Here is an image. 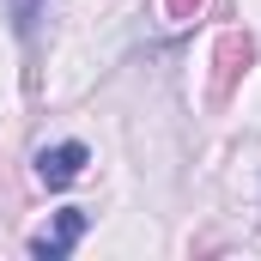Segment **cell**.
Returning <instances> with one entry per match:
<instances>
[{
  "mask_svg": "<svg viewBox=\"0 0 261 261\" xmlns=\"http://www.w3.org/2000/svg\"><path fill=\"white\" fill-rule=\"evenodd\" d=\"M85 164H91V152H85L79 140H61V146H43V152H37V176H43L49 189L79 182V176H85Z\"/></svg>",
  "mask_w": 261,
  "mask_h": 261,
  "instance_id": "obj_1",
  "label": "cell"
},
{
  "mask_svg": "<svg viewBox=\"0 0 261 261\" xmlns=\"http://www.w3.org/2000/svg\"><path fill=\"white\" fill-rule=\"evenodd\" d=\"M85 225H91V219H85L79 206H67V213H55V225L31 237V255H43V261H67V255H73V243L85 237Z\"/></svg>",
  "mask_w": 261,
  "mask_h": 261,
  "instance_id": "obj_2",
  "label": "cell"
},
{
  "mask_svg": "<svg viewBox=\"0 0 261 261\" xmlns=\"http://www.w3.org/2000/svg\"><path fill=\"white\" fill-rule=\"evenodd\" d=\"M31 24H37V0H18V31L31 37Z\"/></svg>",
  "mask_w": 261,
  "mask_h": 261,
  "instance_id": "obj_3",
  "label": "cell"
}]
</instances>
